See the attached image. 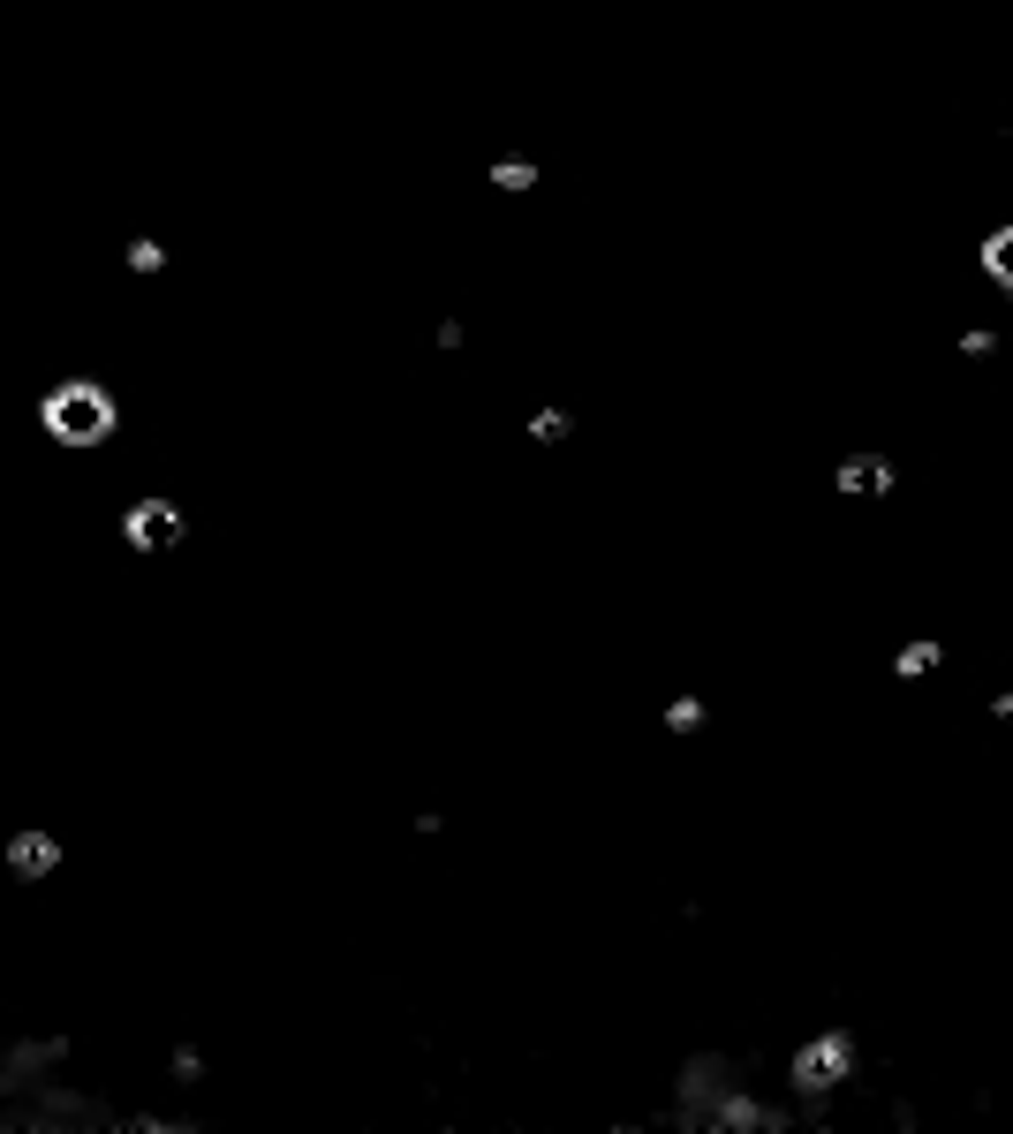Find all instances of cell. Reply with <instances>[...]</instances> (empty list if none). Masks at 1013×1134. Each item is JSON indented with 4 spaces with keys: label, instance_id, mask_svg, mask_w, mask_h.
Masks as SVG:
<instances>
[{
    "label": "cell",
    "instance_id": "6da1fadb",
    "mask_svg": "<svg viewBox=\"0 0 1013 1134\" xmlns=\"http://www.w3.org/2000/svg\"><path fill=\"white\" fill-rule=\"evenodd\" d=\"M991 273H1006V280H1013V235H998V242H991Z\"/></svg>",
    "mask_w": 1013,
    "mask_h": 1134
}]
</instances>
